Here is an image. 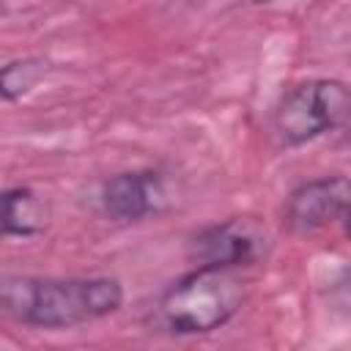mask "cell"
Segmentation results:
<instances>
[{
  "label": "cell",
  "instance_id": "1",
  "mask_svg": "<svg viewBox=\"0 0 351 351\" xmlns=\"http://www.w3.org/2000/svg\"><path fill=\"white\" fill-rule=\"evenodd\" d=\"M123 288L112 277H3L0 313L36 329H71L112 315Z\"/></svg>",
  "mask_w": 351,
  "mask_h": 351
},
{
  "label": "cell",
  "instance_id": "2",
  "mask_svg": "<svg viewBox=\"0 0 351 351\" xmlns=\"http://www.w3.org/2000/svg\"><path fill=\"white\" fill-rule=\"evenodd\" d=\"M244 302V282L233 269L197 266L178 277L156 304V321L173 335H206L225 326Z\"/></svg>",
  "mask_w": 351,
  "mask_h": 351
},
{
  "label": "cell",
  "instance_id": "3",
  "mask_svg": "<svg viewBox=\"0 0 351 351\" xmlns=\"http://www.w3.org/2000/svg\"><path fill=\"white\" fill-rule=\"evenodd\" d=\"M348 88L340 80H307L288 88L274 110V132L285 145H302L332 129L348 115Z\"/></svg>",
  "mask_w": 351,
  "mask_h": 351
},
{
  "label": "cell",
  "instance_id": "4",
  "mask_svg": "<svg viewBox=\"0 0 351 351\" xmlns=\"http://www.w3.org/2000/svg\"><path fill=\"white\" fill-rule=\"evenodd\" d=\"M266 252V230L247 217L217 222L200 230L189 241V258L195 266H222L239 269L261 261Z\"/></svg>",
  "mask_w": 351,
  "mask_h": 351
},
{
  "label": "cell",
  "instance_id": "5",
  "mask_svg": "<svg viewBox=\"0 0 351 351\" xmlns=\"http://www.w3.org/2000/svg\"><path fill=\"white\" fill-rule=\"evenodd\" d=\"M348 178L321 176L299 184L285 200V225L293 233H313L346 217Z\"/></svg>",
  "mask_w": 351,
  "mask_h": 351
},
{
  "label": "cell",
  "instance_id": "6",
  "mask_svg": "<svg viewBox=\"0 0 351 351\" xmlns=\"http://www.w3.org/2000/svg\"><path fill=\"white\" fill-rule=\"evenodd\" d=\"M101 208L115 222H143L156 217L167 203V189L154 170H129L104 181Z\"/></svg>",
  "mask_w": 351,
  "mask_h": 351
},
{
  "label": "cell",
  "instance_id": "7",
  "mask_svg": "<svg viewBox=\"0 0 351 351\" xmlns=\"http://www.w3.org/2000/svg\"><path fill=\"white\" fill-rule=\"evenodd\" d=\"M47 222L49 206L38 192L27 186L0 189V236L30 239L44 233Z\"/></svg>",
  "mask_w": 351,
  "mask_h": 351
},
{
  "label": "cell",
  "instance_id": "8",
  "mask_svg": "<svg viewBox=\"0 0 351 351\" xmlns=\"http://www.w3.org/2000/svg\"><path fill=\"white\" fill-rule=\"evenodd\" d=\"M47 74V63L41 58H19L0 66V101H16L27 96Z\"/></svg>",
  "mask_w": 351,
  "mask_h": 351
}]
</instances>
